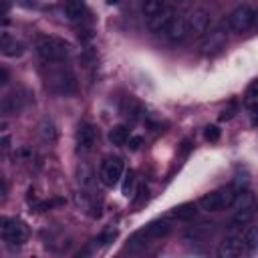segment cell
<instances>
[{
  "instance_id": "6da1fadb",
  "label": "cell",
  "mask_w": 258,
  "mask_h": 258,
  "mask_svg": "<svg viewBox=\"0 0 258 258\" xmlns=\"http://www.w3.org/2000/svg\"><path fill=\"white\" fill-rule=\"evenodd\" d=\"M34 48H36L38 58L46 64L62 62L71 54V44L64 38H58V36H40L36 40Z\"/></svg>"
},
{
  "instance_id": "7a4b0ae2",
  "label": "cell",
  "mask_w": 258,
  "mask_h": 258,
  "mask_svg": "<svg viewBox=\"0 0 258 258\" xmlns=\"http://www.w3.org/2000/svg\"><path fill=\"white\" fill-rule=\"evenodd\" d=\"M234 187L228 185V187H220L216 191H210L206 196H202L200 200V206L202 210L206 212H220V210H226L228 206H232V200H234Z\"/></svg>"
},
{
  "instance_id": "3957f363",
  "label": "cell",
  "mask_w": 258,
  "mask_h": 258,
  "mask_svg": "<svg viewBox=\"0 0 258 258\" xmlns=\"http://www.w3.org/2000/svg\"><path fill=\"white\" fill-rule=\"evenodd\" d=\"M0 224H2L0 226V232H2V238H4L6 244H10V246H22L26 242L28 230H26V226L20 220H16V218H2Z\"/></svg>"
},
{
  "instance_id": "277c9868",
  "label": "cell",
  "mask_w": 258,
  "mask_h": 258,
  "mask_svg": "<svg viewBox=\"0 0 258 258\" xmlns=\"http://www.w3.org/2000/svg\"><path fill=\"white\" fill-rule=\"evenodd\" d=\"M46 85L58 95H71L77 89V79L69 69H56L48 75Z\"/></svg>"
},
{
  "instance_id": "5b68a950",
  "label": "cell",
  "mask_w": 258,
  "mask_h": 258,
  "mask_svg": "<svg viewBox=\"0 0 258 258\" xmlns=\"http://www.w3.org/2000/svg\"><path fill=\"white\" fill-rule=\"evenodd\" d=\"M254 16H256V12L252 10V6L240 4V6H236V8L232 10V14L228 16V26H230L234 32H244V30H248V28L252 26Z\"/></svg>"
},
{
  "instance_id": "8992f818",
  "label": "cell",
  "mask_w": 258,
  "mask_h": 258,
  "mask_svg": "<svg viewBox=\"0 0 258 258\" xmlns=\"http://www.w3.org/2000/svg\"><path fill=\"white\" fill-rule=\"evenodd\" d=\"M101 181L107 185V187H113L117 185V181L121 179L123 175V159L121 157H107L101 165Z\"/></svg>"
},
{
  "instance_id": "52a82bcc",
  "label": "cell",
  "mask_w": 258,
  "mask_h": 258,
  "mask_svg": "<svg viewBox=\"0 0 258 258\" xmlns=\"http://www.w3.org/2000/svg\"><path fill=\"white\" fill-rule=\"evenodd\" d=\"M244 248H246L244 236L238 234V232H230V234L224 238V242L220 244L218 256H220V258H236V256H240V254L244 252Z\"/></svg>"
},
{
  "instance_id": "ba28073f",
  "label": "cell",
  "mask_w": 258,
  "mask_h": 258,
  "mask_svg": "<svg viewBox=\"0 0 258 258\" xmlns=\"http://www.w3.org/2000/svg\"><path fill=\"white\" fill-rule=\"evenodd\" d=\"M187 32L191 36H204L208 34V28H210V12L204 10V8H196L194 12L187 14Z\"/></svg>"
},
{
  "instance_id": "9c48e42d",
  "label": "cell",
  "mask_w": 258,
  "mask_h": 258,
  "mask_svg": "<svg viewBox=\"0 0 258 258\" xmlns=\"http://www.w3.org/2000/svg\"><path fill=\"white\" fill-rule=\"evenodd\" d=\"M75 137H77V151L79 153H89L97 143V129L91 123L83 121V123H79Z\"/></svg>"
},
{
  "instance_id": "30bf717a",
  "label": "cell",
  "mask_w": 258,
  "mask_h": 258,
  "mask_svg": "<svg viewBox=\"0 0 258 258\" xmlns=\"http://www.w3.org/2000/svg\"><path fill=\"white\" fill-rule=\"evenodd\" d=\"M187 20L181 18V16H173L169 20V24L165 26V30L161 32V36L169 42H181L185 36H187Z\"/></svg>"
},
{
  "instance_id": "8fae6325",
  "label": "cell",
  "mask_w": 258,
  "mask_h": 258,
  "mask_svg": "<svg viewBox=\"0 0 258 258\" xmlns=\"http://www.w3.org/2000/svg\"><path fill=\"white\" fill-rule=\"evenodd\" d=\"M26 105V97L22 91H12L8 95L2 97V103H0V111L4 117L8 115H18Z\"/></svg>"
},
{
  "instance_id": "7c38bea8",
  "label": "cell",
  "mask_w": 258,
  "mask_h": 258,
  "mask_svg": "<svg viewBox=\"0 0 258 258\" xmlns=\"http://www.w3.org/2000/svg\"><path fill=\"white\" fill-rule=\"evenodd\" d=\"M224 44H226V28H216V30H210L206 34L200 48H202L204 54H214V52L222 50Z\"/></svg>"
},
{
  "instance_id": "4fadbf2b",
  "label": "cell",
  "mask_w": 258,
  "mask_h": 258,
  "mask_svg": "<svg viewBox=\"0 0 258 258\" xmlns=\"http://www.w3.org/2000/svg\"><path fill=\"white\" fill-rule=\"evenodd\" d=\"M173 16H175V14H173L171 10L163 8V10H159V12L151 14V16H147V28H149L151 32H155V34H161Z\"/></svg>"
},
{
  "instance_id": "5bb4252c",
  "label": "cell",
  "mask_w": 258,
  "mask_h": 258,
  "mask_svg": "<svg viewBox=\"0 0 258 258\" xmlns=\"http://www.w3.org/2000/svg\"><path fill=\"white\" fill-rule=\"evenodd\" d=\"M0 48H2V54L4 56H20L24 52V44L16 38H12L8 32H2V38H0Z\"/></svg>"
},
{
  "instance_id": "9a60e30c",
  "label": "cell",
  "mask_w": 258,
  "mask_h": 258,
  "mask_svg": "<svg viewBox=\"0 0 258 258\" xmlns=\"http://www.w3.org/2000/svg\"><path fill=\"white\" fill-rule=\"evenodd\" d=\"M62 10H64V16H67L69 20L77 22V20H83V18H85V14H87V4H85V0H64Z\"/></svg>"
},
{
  "instance_id": "2e32d148",
  "label": "cell",
  "mask_w": 258,
  "mask_h": 258,
  "mask_svg": "<svg viewBox=\"0 0 258 258\" xmlns=\"http://www.w3.org/2000/svg\"><path fill=\"white\" fill-rule=\"evenodd\" d=\"M147 234L151 240H159V238H165L169 232H171V222L169 218H161V220H153L151 224L145 226Z\"/></svg>"
},
{
  "instance_id": "e0dca14e",
  "label": "cell",
  "mask_w": 258,
  "mask_h": 258,
  "mask_svg": "<svg viewBox=\"0 0 258 258\" xmlns=\"http://www.w3.org/2000/svg\"><path fill=\"white\" fill-rule=\"evenodd\" d=\"M214 226H216V224H212V222H202V224L189 228V230L185 232V238H187V240H194V242H204L206 238L212 236Z\"/></svg>"
},
{
  "instance_id": "ac0fdd59",
  "label": "cell",
  "mask_w": 258,
  "mask_h": 258,
  "mask_svg": "<svg viewBox=\"0 0 258 258\" xmlns=\"http://www.w3.org/2000/svg\"><path fill=\"white\" fill-rule=\"evenodd\" d=\"M38 135H40L46 143H54V141L58 139V129H56L54 121L48 119V117H44V119L38 123Z\"/></svg>"
},
{
  "instance_id": "d6986e66",
  "label": "cell",
  "mask_w": 258,
  "mask_h": 258,
  "mask_svg": "<svg viewBox=\"0 0 258 258\" xmlns=\"http://www.w3.org/2000/svg\"><path fill=\"white\" fill-rule=\"evenodd\" d=\"M256 200H254V194L246 187V189H238L234 194V200H232V208L234 210H246V208H254Z\"/></svg>"
},
{
  "instance_id": "ffe728a7",
  "label": "cell",
  "mask_w": 258,
  "mask_h": 258,
  "mask_svg": "<svg viewBox=\"0 0 258 258\" xmlns=\"http://www.w3.org/2000/svg\"><path fill=\"white\" fill-rule=\"evenodd\" d=\"M149 242H151V238H149L147 230H145V228H143V230H137V232L131 234V238L127 240V250H129V252H139V250H143Z\"/></svg>"
},
{
  "instance_id": "44dd1931",
  "label": "cell",
  "mask_w": 258,
  "mask_h": 258,
  "mask_svg": "<svg viewBox=\"0 0 258 258\" xmlns=\"http://www.w3.org/2000/svg\"><path fill=\"white\" fill-rule=\"evenodd\" d=\"M196 214H198L196 204H181V206H177V208H173V210L169 212V218H177V220H191V218H196Z\"/></svg>"
},
{
  "instance_id": "7402d4cb",
  "label": "cell",
  "mask_w": 258,
  "mask_h": 258,
  "mask_svg": "<svg viewBox=\"0 0 258 258\" xmlns=\"http://www.w3.org/2000/svg\"><path fill=\"white\" fill-rule=\"evenodd\" d=\"M109 141L113 145H125L129 141V127L127 125H115L109 131Z\"/></svg>"
},
{
  "instance_id": "603a6c76",
  "label": "cell",
  "mask_w": 258,
  "mask_h": 258,
  "mask_svg": "<svg viewBox=\"0 0 258 258\" xmlns=\"http://www.w3.org/2000/svg\"><path fill=\"white\" fill-rule=\"evenodd\" d=\"M93 177H95V173H93L91 165L81 163V165L77 167V181L81 183V187H89V185L93 183Z\"/></svg>"
},
{
  "instance_id": "cb8c5ba5",
  "label": "cell",
  "mask_w": 258,
  "mask_h": 258,
  "mask_svg": "<svg viewBox=\"0 0 258 258\" xmlns=\"http://www.w3.org/2000/svg\"><path fill=\"white\" fill-rule=\"evenodd\" d=\"M254 218V208H246V210H236V214L232 216V226L234 228H240V226H246L250 224Z\"/></svg>"
},
{
  "instance_id": "d4e9b609",
  "label": "cell",
  "mask_w": 258,
  "mask_h": 258,
  "mask_svg": "<svg viewBox=\"0 0 258 258\" xmlns=\"http://www.w3.org/2000/svg\"><path fill=\"white\" fill-rule=\"evenodd\" d=\"M244 103H246V107H250V109H258V81L248 87L246 97H244Z\"/></svg>"
},
{
  "instance_id": "484cf974",
  "label": "cell",
  "mask_w": 258,
  "mask_h": 258,
  "mask_svg": "<svg viewBox=\"0 0 258 258\" xmlns=\"http://www.w3.org/2000/svg\"><path fill=\"white\" fill-rule=\"evenodd\" d=\"M244 242L248 250H258V226H252L244 234Z\"/></svg>"
},
{
  "instance_id": "4316f807",
  "label": "cell",
  "mask_w": 258,
  "mask_h": 258,
  "mask_svg": "<svg viewBox=\"0 0 258 258\" xmlns=\"http://www.w3.org/2000/svg\"><path fill=\"white\" fill-rule=\"evenodd\" d=\"M165 8V0H143V12L145 16H151Z\"/></svg>"
},
{
  "instance_id": "83f0119b",
  "label": "cell",
  "mask_w": 258,
  "mask_h": 258,
  "mask_svg": "<svg viewBox=\"0 0 258 258\" xmlns=\"http://www.w3.org/2000/svg\"><path fill=\"white\" fill-rule=\"evenodd\" d=\"M248 185H250V175H248L246 171H238V173L234 175V181H232L234 191H238V189H246Z\"/></svg>"
},
{
  "instance_id": "f1b7e54d",
  "label": "cell",
  "mask_w": 258,
  "mask_h": 258,
  "mask_svg": "<svg viewBox=\"0 0 258 258\" xmlns=\"http://www.w3.org/2000/svg\"><path fill=\"white\" fill-rule=\"evenodd\" d=\"M121 189H123V196H125V198L133 196V189H135V173H133V171H127V173H125V179H123Z\"/></svg>"
},
{
  "instance_id": "f546056e",
  "label": "cell",
  "mask_w": 258,
  "mask_h": 258,
  "mask_svg": "<svg viewBox=\"0 0 258 258\" xmlns=\"http://www.w3.org/2000/svg\"><path fill=\"white\" fill-rule=\"evenodd\" d=\"M115 238H117V228H115V226H107V228H103V232L99 234V242H101L103 246H109Z\"/></svg>"
},
{
  "instance_id": "4dcf8cb0",
  "label": "cell",
  "mask_w": 258,
  "mask_h": 258,
  "mask_svg": "<svg viewBox=\"0 0 258 258\" xmlns=\"http://www.w3.org/2000/svg\"><path fill=\"white\" fill-rule=\"evenodd\" d=\"M236 111H238V105H236V101H230L224 109H222V113H220V121H230L234 115H236Z\"/></svg>"
},
{
  "instance_id": "1f68e13d",
  "label": "cell",
  "mask_w": 258,
  "mask_h": 258,
  "mask_svg": "<svg viewBox=\"0 0 258 258\" xmlns=\"http://www.w3.org/2000/svg\"><path fill=\"white\" fill-rule=\"evenodd\" d=\"M204 137H206L210 143H216V141L220 139V129H218L216 125H208L206 131H204Z\"/></svg>"
},
{
  "instance_id": "d6a6232c",
  "label": "cell",
  "mask_w": 258,
  "mask_h": 258,
  "mask_svg": "<svg viewBox=\"0 0 258 258\" xmlns=\"http://www.w3.org/2000/svg\"><path fill=\"white\" fill-rule=\"evenodd\" d=\"M75 202H77V206H81L83 210H89V208H91V200H89V196H87L85 191H79V194L75 196Z\"/></svg>"
},
{
  "instance_id": "836d02e7",
  "label": "cell",
  "mask_w": 258,
  "mask_h": 258,
  "mask_svg": "<svg viewBox=\"0 0 258 258\" xmlns=\"http://www.w3.org/2000/svg\"><path fill=\"white\" fill-rule=\"evenodd\" d=\"M141 145H143V137L135 135V137H131V139H129V147H131L133 151H137V149H139Z\"/></svg>"
},
{
  "instance_id": "e575fe53",
  "label": "cell",
  "mask_w": 258,
  "mask_h": 258,
  "mask_svg": "<svg viewBox=\"0 0 258 258\" xmlns=\"http://www.w3.org/2000/svg\"><path fill=\"white\" fill-rule=\"evenodd\" d=\"M0 149H2V151H8V149H10V135H2V139H0Z\"/></svg>"
},
{
  "instance_id": "d590c367",
  "label": "cell",
  "mask_w": 258,
  "mask_h": 258,
  "mask_svg": "<svg viewBox=\"0 0 258 258\" xmlns=\"http://www.w3.org/2000/svg\"><path fill=\"white\" fill-rule=\"evenodd\" d=\"M16 155L22 157V159H28V157H32V151H30L28 147H20V149L16 151Z\"/></svg>"
},
{
  "instance_id": "8d00e7d4",
  "label": "cell",
  "mask_w": 258,
  "mask_h": 258,
  "mask_svg": "<svg viewBox=\"0 0 258 258\" xmlns=\"http://www.w3.org/2000/svg\"><path fill=\"white\" fill-rule=\"evenodd\" d=\"M6 83H8V71L2 67L0 69V85H6Z\"/></svg>"
},
{
  "instance_id": "74e56055",
  "label": "cell",
  "mask_w": 258,
  "mask_h": 258,
  "mask_svg": "<svg viewBox=\"0 0 258 258\" xmlns=\"http://www.w3.org/2000/svg\"><path fill=\"white\" fill-rule=\"evenodd\" d=\"M252 125L258 127V109H252Z\"/></svg>"
},
{
  "instance_id": "f35d334b",
  "label": "cell",
  "mask_w": 258,
  "mask_h": 258,
  "mask_svg": "<svg viewBox=\"0 0 258 258\" xmlns=\"http://www.w3.org/2000/svg\"><path fill=\"white\" fill-rule=\"evenodd\" d=\"M0 196H2V198H6V181H4V179L0 181Z\"/></svg>"
},
{
  "instance_id": "ab89813d",
  "label": "cell",
  "mask_w": 258,
  "mask_h": 258,
  "mask_svg": "<svg viewBox=\"0 0 258 258\" xmlns=\"http://www.w3.org/2000/svg\"><path fill=\"white\" fill-rule=\"evenodd\" d=\"M252 24H254V26L258 28V12H256V16H254V22H252Z\"/></svg>"
},
{
  "instance_id": "60d3db41",
  "label": "cell",
  "mask_w": 258,
  "mask_h": 258,
  "mask_svg": "<svg viewBox=\"0 0 258 258\" xmlns=\"http://www.w3.org/2000/svg\"><path fill=\"white\" fill-rule=\"evenodd\" d=\"M107 2H109V4H115V2H119V0H107Z\"/></svg>"
},
{
  "instance_id": "b9f144b4",
  "label": "cell",
  "mask_w": 258,
  "mask_h": 258,
  "mask_svg": "<svg viewBox=\"0 0 258 258\" xmlns=\"http://www.w3.org/2000/svg\"><path fill=\"white\" fill-rule=\"evenodd\" d=\"M256 210H258V202H256Z\"/></svg>"
}]
</instances>
